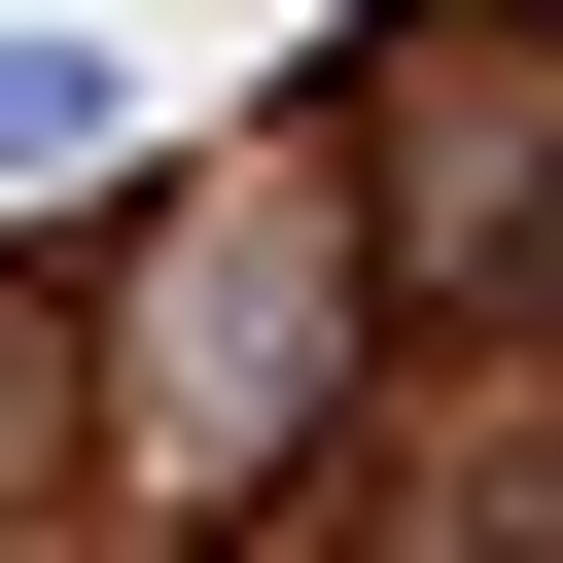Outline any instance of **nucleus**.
Returning a JSON list of instances; mask_svg holds the SVG:
<instances>
[{"instance_id": "nucleus-1", "label": "nucleus", "mask_w": 563, "mask_h": 563, "mask_svg": "<svg viewBox=\"0 0 563 563\" xmlns=\"http://www.w3.org/2000/svg\"><path fill=\"white\" fill-rule=\"evenodd\" d=\"M70 141H106V35H35V0H0V176H70Z\"/></svg>"}]
</instances>
